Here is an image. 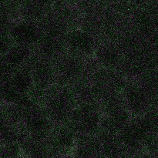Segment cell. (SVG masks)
<instances>
[{"instance_id":"6da1fadb","label":"cell","mask_w":158,"mask_h":158,"mask_svg":"<svg viewBox=\"0 0 158 158\" xmlns=\"http://www.w3.org/2000/svg\"><path fill=\"white\" fill-rule=\"evenodd\" d=\"M15 35L18 40L23 42L31 41L35 36V30L32 26L29 25H23L16 29Z\"/></svg>"},{"instance_id":"7a4b0ae2","label":"cell","mask_w":158,"mask_h":158,"mask_svg":"<svg viewBox=\"0 0 158 158\" xmlns=\"http://www.w3.org/2000/svg\"><path fill=\"white\" fill-rule=\"evenodd\" d=\"M73 46L76 48L81 50H87L90 46V40L89 37L83 34L74 35V38L72 40Z\"/></svg>"},{"instance_id":"3957f363","label":"cell","mask_w":158,"mask_h":158,"mask_svg":"<svg viewBox=\"0 0 158 158\" xmlns=\"http://www.w3.org/2000/svg\"><path fill=\"white\" fill-rule=\"evenodd\" d=\"M31 127L35 131H40L44 127V120L39 116L32 117L30 120Z\"/></svg>"},{"instance_id":"277c9868","label":"cell","mask_w":158,"mask_h":158,"mask_svg":"<svg viewBox=\"0 0 158 158\" xmlns=\"http://www.w3.org/2000/svg\"><path fill=\"white\" fill-rule=\"evenodd\" d=\"M29 84V80L28 77L25 75H21L18 77L16 80V86L20 89H25Z\"/></svg>"}]
</instances>
